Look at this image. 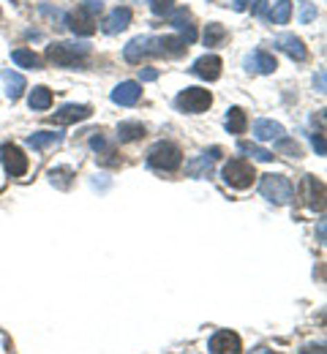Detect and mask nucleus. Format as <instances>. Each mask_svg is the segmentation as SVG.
<instances>
[{
    "label": "nucleus",
    "mask_w": 327,
    "mask_h": 354,
    "mask_svg": "<svg viewBox=\"0 0 327 354\" xmlns=\"http://www.w3.org/2000/svg\"><path fill=\"white\" fill-rule=\"evenodd\" d=\"M147 164L158 172H175L183 164V150L175 142H158L147 153Z\"/></svg>",
    "instance_id": "nucleus-1"
},
{
    "label": "nucleus",
    "mask_w": 327,
    "mask_h": 354,
    "mask_svg": "<svg viewBox=\"0 0 327 354\" xmlns=\"http://www.w3.org/2000/svg\"><path fill=\"white\" fill-rule=\"evenodd\" d=\"M91 55V46L88 44H52L47 49V57L55 66H66V68H80L85 66Z\"/></svg>",
    "instance_id": "nucleus-2"
},
{
    "label": "nucleus",
    "mask_w": 327,
    "mask_h": 354,
    "mask_svg": "<svg viewBox=\"0 0 327 354\" xmlns=\"http://www.w3.org/2000/svg\"><path fill=\"white\" fill-rule=\"evenodd\" d=\"M259 191H262V196L270 199L273 205H289L292 196H295V188H292L289 177H283V175H262Z\"/></svg>",
    "instance_id": "nucleus-3"
},
{
    "label": "nucleus",
    "mask_w": 327,
    "mask_h": 354,
    "mask_svg": "<svg viewBox=\"0 0 327 354\" xmlns=\"http://www.w3.org/2000/svg\"><path fill=\"white\" fill-rule=\"evenodd\" d=\"M221 175H224V183H227V185L243 191V188H248V185L254 183L256 172H254V164H251V161H245V158H232V161L224 164V172H221Z\"/></svg>",
    "instance_id": "nucleus-4"
},
{
    "label": "nucleus",
    "mask_w": 327,
    "mask_h": 354,
    "mask_svg": "<svg viewBox=\"0 0 327 354\" xmlns=\"http://www.w3.org/2000/svg\"><path fill=\"white\" fill-rule=\"evenodd\" d=\"M175 104H178V109H183V112H188V115H202V112H207V109H210L213 95H210V90L186 88V90H180V93H178Z\"/></svg>",
    "instance_id": "nucleus-5"
},
{
    "label": "nucleus",
    "mask_w": 327,
    "mask_h": 354,
    "mask_svg": "<svg viewBox=\"0 0 327 354\" xmlns=\"http://www.w3.org/2000/svg\"><path fill=\"white\" fill-rule=\"evenodd\" d=\"M123 57L129 63H142L144 57H158V39L153 36H137L131 39L126 49H123Z\"/></svg>",
    "instance_id": "nucleus-6"
},
{
    "label": "nucleus",
    "mask_w": 327,
    "mask_h": 354,
    "mask_svg": "<svg viewBox=\"0 0 327 354\" xmlns=\"http://www.w3.org/2000/svg\"><path fill=\"white\" fill-rule=\"evenodd\" d=\"M325 185H322V180H317L314 175H306L303 177V183H300V202L306 205V207H311V210H322L325 207Z\"/></svg>",
    "instance_id": "nucleus-7"
},
{
    "label": "nucleus",
    "mask_w": 327,
    "mask_h": 354,
    "mask_svg": "<svg viewBox=\"0 0 327 354\" xmlns=\"http://www.w3.org/2000/svg\"><path fill=\"white\" fill-rule=\"evenodd\" d=\"M0 158H3V167H6L8 177H22L28 172V156L11 142H6L0 147Z\"/></svg>",
    "instance_id": "nucleus-8"
},
{
    "label": "nucleus",
    "mask_w": 327,
    "mask_h": 354,
    "mask_svg": "<svg viewBox=\"0 0 327 354\" xmlns=\"http://www.w3.org/2000/svg\"><path fill=\"white\" fill-rule=\"evenodd\" d=\"M68 28H71V33H77V36H93L95 33V14H91L85 6H77L71 14H68Z\"/></svg>",
    "instance_id": "nucleus-9"
},
{
    "label": "nucleus",
    "mask_w": 327,
    "mask_h": 354,
    "mask_svg": "<svg viewBox=\"0 0 327 354\" xmlns=\"http://www.w3.org/2000/svg\"><path fill=\"white\" fill-rule=\"evenodd\" d=\"M210 354H243V344H240V335L230 333V330H221L210 338Z\"/></svg>",
    "instance_id": "nucleus-10"
},
{
    "label": "nucleus",
    "mask_w": 327,
    "mask_h": 354,
    "mask_svg": "<svg viewBox=\"0 0 327 354\" xmlns=\"http://www.w3.org/2000/svg\"><path fill=\"white\" fill-rule=\"evenodd\" d=\"M91 115H93V109H91L88 104H68V106H63L60 112H55L49 120H52V123H57V126H68V123L88 120Z\"/></svg>",
    "instance_id": "nucleus-11"
},
{
    "label": "nucleus",
    "mask_w": 327,
    "mask_h": 354,
    "mask_svg": "<svg viewBox=\"0 0 327 354\" xmlns=\"http://www.w3.org/2000/svg\"><path fill=\"white\" fill-rule=\"evenodd\" d=\"M221 57L218 55H202L196 63H194V74L199 77V80H207V82H216L218 77H221Z\"/></svg>",
    "instance_id": "nucleus-12"
},
{
    "label": "nucleus",
    "mask_w": 327,
    "mask_h": 354,
    "mask_svg": "<svg viewBox=\"0 0 327 354\" xmlns=\"http://www.w3.org/2000/svg\"><path fill=\"white\" fill-rule=\"evenodd\" d=\"M273 44H276V49H281L283 55H289L292 60H297V63H303V60L308 57V49H306V44H303L297 36H292V33H283V36H279Z\"/></svg>",
    "instance_id": "nucleus-13"
},
{
    "label": "nucleus",
    "mask_w": 327,
    "mask_h": 354,
    "mask_svg": "<svg viewBox=\"0 0 327 354\" xmlns=\"http://www.w3.org/2000/svg\"><path fill=\"white\" fill-rule=\"evenodd\" d=\"M131 25V8H126V6H118L106 19H104V25H101V30L106 33V36H115V33H120V30H126Z\"/></svg>",
    "instance_id": "nucleus-14"
},
{
    "label": "nucleus",
    "mask_w": 327,
    "mask_h": 354,
    "mask_svg": "<svg viewBox=\"0 0 327 354\" xmlns=\"http://www.w3.org/2000/svg\"><path fill=\"white\" fill-rule=\"evenodd\" d=\"M245 68H248V71H254V74H273V71L279 68V63H276V57H273L270 52L256 49V52L245 60Z\"/></svg>",
    "instance_id": "nucleus-15"
},
{
    "label": "nucleus",
    "mask_w": 327,
    "mask_h": 354,
    "mask_svg": "<svg viewBox=\"0 0 327 354\" xmlns=\"http://www.w3.org/2000/svg\"><path fill=\"white\" fill-rule=\"evenodd\" d=\"M142 98V85L140 82H120L118 88L112 90V101L120 106H134Z\"/></svg>",
    "instance_id": "nucleus-16"
},
{
    "label": "nucleus",
    "mask_w": 327,
    "mask_h": 354,
    "mask_svg": "<svg viewBox=\"0 0 327 354\" xmlns=\"http://www.w3.org/2000/svg\"><path fill=\"white\" fill-rule=\"evenodd\" d=\"M283 126L276 123V120H268V118H262V120H256L254 123V136L259 139V142H281V139H286L283 136Z\"/></svg>",
    "instance_id": "nucleus-17"
},
{
    "label": "nucleus",
    "mask_w": 327,
    "mask_h": 354,
    "mask_svg": "<svg viewBox=\"0 0 327 354\" xmlns=\"http://www.w3.org/2000/svg\"><path fill=\"white\" fill-rule=\"evenodd\" d=\"M218 156H221V150L218 147H210V150H205L196 161H191L188 164V175L191 177H205L210 175V169H213V164L218 161Z\"/></svg>",
    "instance_id": "nucleus-18"
},
{
    "label": "nucleus",
    "mask_w": 327,
    "mask_h": 354,
    "mask_svg": "<svg viewBox=\"0 0 327 354\" xmlns=\"http://www.w3.org/2000/svg\"><path fill=\"white\" fill-rule=\"evenodd\" d=\"M172 25L186 36V39H183L186 44H194V41H196V28H194V19H191V11H188V8H178V11L172 14Z\"/></svg>",
    "instance_id": "nucleus-19"
},
{
    "label": "nucleus",
    "mask_w": 327,
    "mask_h": 354,
    "mask_svg": "<svg viewBox=\"0 0 327 354\" xmlns=\"http://www.w3.org/2000/svg\"><path fill=\"white\" fill-rule=\"evenodd\" d=\"M186 41L183 39H175V36H161L158 39V57H180L186 55Z\"/></svg>",
    "instance_id": "nucleus-20"
},
{
    "label": "nucleus",
    "mask_w": 327,
    "mask_h": 354,
    "mask_svg": "<svg viewBox=\"0 0 327 354\" xmlns=\"http://www.w3.org/2000/svg\"><path fill=\"white\" fill-rule=\"evenodd\" d=\"M0 77H3V82H6V93H8V98L11 101H19L22 98V93H25V77L22 74H17V71H0Z\"/></svg>",
    "instance_id": "nucleus-21"
},
{
    "label": "nucleus",
    "mask_w": 327,
    "mask_h": 354,
    "mask_svg": "<svg viewBox=\"0 0 327 354\" xmlns=\"http://www.w3.org/2000/svg\"><path fill=\"white\" fill-rule=\"evenodd\" d=\"M60 142H63V133H57V131H39L28 139V145H30L33 150H47V147H55V145H60Z\"/></svg>",
    "instance_id": "nucleus-22"
},
{
    "label": "nucleus",
    "mask_w": 327,
    "mask_h": 354,
    "mask_svg": "<svg viewBox=\"0 0 327 354\" xmlns=\"http://www.w3.org/2000/svg\"><path fill=\"white\" fill-rule=\"evenodd\" d=\"M224 126H227V131L230 133H243L245 131V126H248V118H245V112H243L240 106H232V109L227 112Z\"/></svg>",
    "instance_id": "nucleus-23"
},
{
    "label": "nucleus",
    "mask_w": 327,
    "mask_h": 354,
    "mask_svg": "<svg viewBox=\"0 0 327 354\" xmlns=\"http://www.w3.org/2000/svg\"><path fill=\"white\" fill-rule=\"evenodd\" d=\"M142 136H144V126L137 120H126V123L118 126V139L120 142H137Z\"/></svg>",
    "instance_id": "nucleus-24"
},
{
    "label": "nucleus",
    "mask_w": 327,
    "mask_h": 354,
    "mask_svg": "<svg viewBox=\"0 0 327 354\" xmlns=\"http://www.w3.org/2000/svg\"><path fill=\"white\" fill-rule=\"evenodd\" d=\"M28 104H30V109H39V112H44V109H49V106H52V90L44 88V85L33 88L30 98H28Z\"/></svg>",
    "instance_id": "nucleus-25"
},
{
    "label": "nucleus",
    "mask_w": 327,
    "mask_h": 354,
    "mask_svg": "<svg viewBox=\"0 0 327 354\" xmlns=\"http://www.w3.org/2000/svg\"><path fill=\"white\" fill-rule=\"evenodd\" d=\"M11 60L17 63V66H22V68H41V57L39 55H33L30 49H14L11 52Z\"/></svg>",
    "instance_id": "nucleus-26"
},
{
    "label": "nucleus",
    "mask_w": 327,
    "mask_h": 354,
    "mask_svg": "<svg viewBox=\"0 0 327 354\" xmlns=\"http://www.w3.org/2000/svg\"><path fill=\"white\" fill-rule=\"evenodd\" d=\"M227 41V28L218 25V22H210L205 28V46H218Z\"/></svg>",
    "instance_id": "nucleus-27"
},
{
    "label": "nucleus",
    "mask_w": 327,
    "mask_h": 354,
    "mask_svg": "<svg viewBox=\"0 0 327 354\" xmlns=\"http://www.w3.org/2000/svg\"><path fill=\"white\" fill-rule=\"evenodd\" d=\"M237 150L245 153V156H251V158H256V161H270L273 158V153L265 150V147H259L256 142H237Z\"/></svg>",
    "instance_id": "nucleus-28"
},
{
    "label": "nucleus",
    "mask_w": 327,
    "mask_h": 354,
    "mask_svg": "<svg viewBox=\"0 0 327 354\" xmlns=\"http://www.w3.org/2000/svg\"><path fill=\"white\" fill-rule=\"evenodd\" d=\"M292 17V0H276L273 3V11H270V19L276 25H286Z\"/></svg>",
    "instance_id": "nucleus-29"
},
{
    "label": "nucleus",
    "mask_w": 327,
    "mask_h": 354,
    "mask_svg": "<svg viewBox=\"0 0 327 354\" xmlns=\"http://www.w3.org/2000/svg\"><path fill=\"white\" fill-rule=\"evenodd\" d=\"M68 175H71V169H66V167H60V169H52V172H49L52 183H57L60 188H66V185H68Z\"/></svg>",
    "instance_id": "nucleus-30"
},
{
    "label": "nucleus",
    "mask_w": 327,
    "mask_h": 354,
    "mask_svg": "<svg viewBox=\"0 0 327 354\" xmlns=\"http://www.w3.org/2000/svg\"><path fill=\"white\" fill-rule=\"evenodd\" d=\"M172 3H175V0H150V8H153V14L164 17V14L172 11Z\"/></svg>",
    "instance_id": "nucleus-31"
},
{
    "label": "nucleus",
    "mask_w": 327,
    "mask_h": 354,
    "mask_svg": "<svg viewBox=\"0 0 327 354\" xmlns=\"http://www.w3.org/2000/svg\"><path fill=\"white\" fill-rule=\"evenodd\" d=\"M317 19V8L311 6V3H303V8H300V22H314Z\"/></svg>",
    "instance_id": "nucleus-32"
},
{
    "label": "nucleus",
    "mask_w": 327,
    "mask_h": 354,
    "mask_svg": "<svg viewBox=\"0 0 327 354\" xmlns=\"http://www.w3.org/2000/svg\"><path fill=\"white\" fill-rule=\"evenodd\" d=\"M279 150H286V153H292L295 158H300V147H297L295 142H286V139H281V142H279Z\"/></svg>",
    "instance_id": "nucleus-33"
},
{
    "label": "nucleus",
    "mask_w": 327,
    "mask_h": 354,
    "mask_svg": "<svg viewBox=\"0 0 327 354\" xmlns=\"http://www.w3.org/2000/svg\"><path fill=\"white\" fill-rule=\"evenodd\" d=\"M140 80L142 82H156L158 80V71L156 68H140Z\"/></svg>",
    "instance_id": "nucleus-34"
},
{
    "label": "nucleus",
    "mask_w": 327,
    "mask_h": 354,
    "mask_svg": "<svg viewBox=\"0 0 327 354\" xmlns=\"http://www.w3.org/2000/svg\"><path fill=\"white\" fill-rule=\"evenodd\" d=\"M91 147H93V150H98V153H106V150H109V147H106V142H104V136H101V133H95L93 139H91Z\"/></svg>",
    "instance_id": "nucleus-35"
},
{
    "label": "nucleus",
    "mask_w": 327,
    "mask_h": 354,
    "mask_svg": "<svg viewBox=\"0 0 327 354\" xmlns=\"http://www.w3.org/2000/svg\"><path fill=\"white\" fill-rule=\"evenodd\" d=\"M311 142H314L317 156H325V139H322V133H314V136H311Z\"/></svg>",
    "instance_id": "nucleus-36"
},
{
    "label": "nucleus",
    "mask_w": 327,
    "mask_h": 354,
    "mask_svg": "<svg viewBox=\"0 0 327 354\" xmlns=\"http://www.w3.org/2000/svg\"><path fill=\"white\" fill-rule=\"evenodd\" d=\"M265 8H268V0H254V6H251V11H254L256 17H262V14H265Z\"/></svg>",
    "instance_id": "nucleus-37"
},
{
    "label": "nucleus",
    "mask_w": 327,
    "mask_h": 354,
    "mask_svg": "<svg viewBox=\"0 0 327 354\" xmlns=\"http://www.w3.org/2000/svg\"><path fill=\"white\" fill-rule=\"evenodd\" d=\"M300 354H325V346L322 344H311V346H306Z\"/></svg>",
    "instance_id": "nucleus-38"
},
{
    "label": "nucleus",
    "mask_w": 327,
    "mask_h": 354,
    "mask_svg": "<svg viewBox=\"0 0 327 354\" xmlns=\"http://www.w3.org/2000/svg\"><path fill=\"white\" fill-rule=\"evenodd\" d=\"M232 8L234 11H245L248 8V0H232Z\"/></svg>",
    "instance_id": "nucleus-39"
},
{
    "label": "nucleus",
    "mask_w": 327,
    "mask_h": 354,
    "mask_svg": "<svg viewBox=\"0 0 327 354\" xmlns=\"http://www.w3.org/2000/svg\"><path fill=\"white\" fill-rule=\"evenodd\" d=\"M265 354H273V352H265Z\"/></svg>",
    "instance_id": "nucleus-40"
}]
</instances>
